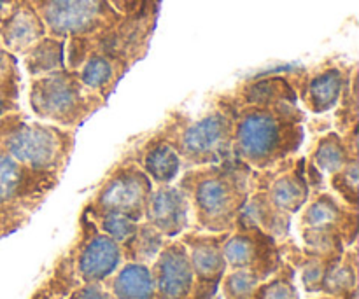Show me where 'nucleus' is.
<instances>
[{
    "mask_svg": "<svg viewBox=\"0 0 359 299\" xmlns=\"http://www.w3.org/2000/svg\"><path fill=\"white\" fill-rule=\"evenodd\" d=\"M18 83H20V74H18L16 58L0 49V97L16 102Z\"/></svg>",
    "mask_w": 359,
    "mask_h": 299,
    "instance_id": "nucleus-21",
    "label": "nucleus"
},
{
    "mask_svg": "<svg viewBox=\"0 0 359 299\" xmlns=\"http://www.w3.org/2000/svg\"><path fill=\"white\" fill-rule=\"evenodd\" d=\"M139 156L132 161H135L156 184H168L181 170L182 163L177 151L158 135L151 137L149 142L140 149Z\"/></svg>",
    "mask_w": 359,
    "mask_h": 299,
    "instance_id": "nucleus-14",
    "label": "nucleus"
},
{
    "mask_svg": "<svg viewBox=\"0 0 359 299\" xmlns=\"http://www.w3.org/2000/svg\"><path fill=\"white\" fill-rule=\"evenodd\" d=\"M189 261H191V268H195V272L198 273L200 282L205 280V286L212 279L223 275V254H221L219 247L212 244V240H205V238L196 240L193 244V256Z\"/></svg>",
    "mask_w": 359,
    "mask_h": 299,
    "instance_id": "nucleus-18",
    "label": "nucleus"
},
{
    "mask_svg": "<svg viewBox=\"0 0 359 299\" xmlns=\"http://www.w3.org/2000/svg\"><path fill=\"white\" fill-rule=\"evenodd\" d=\"M128 240L133 242V247H135L133 258L139 259V261H147V259L151 261L161 249V244H163V237H161L160 231L156 228L149 226V224L142 226L140 230L137 228V231Z\"/></svg>",
    "mask_w": 359,
    "mask_h": 299,
    "instance_id": "nucleus-19",
    "label": "nucleus"
},
{
    "mask_svg": "<svg viewBox=\"0 0 359 299\" xmlns=\"http://www.w3.org/2000/svg\"><path fill=\"white\" fill-rule=\"evenodd\" d=\"M56 182L58 175L32 170L0 147V207L25 196L44 195Z\"/></svg>",
    "mask_w": 359,
    "mask_h": 299,
    "instance_id": "nucleus-8",
    "label": "nucleus"
},
{
    "mask_svg": "<svg viewBox=\"0 0 359 299\" xmlns=\"http://www.w3.org/2000/svg\"><path fill=\"white\" fill-rule=\"evenodd\" d=\"M135 221L123 216H104L102 217V230L116 242H126L137 231Z\"/></svg>",
    "mask_w": 359,
    "mask_h": 299,
    "instance_id": "nucleus-23",
    "label": "nucleus"
},
{
    "mask_svg": "<svg viewBox=\"0 0 359 299\" xmlns=\"http://www.w3.org/2000/svg\"><path fill=\"white\" fill-rule=\"evenodd\" d=\"M32 111L67 128H76L105 105L97 91L84 86L76 70L60 69L32 81Z\"/></svg>",
    "mask_w": 359,
    "mask_h": 299,
    "instance_id": "nucleus-4",
    "label": "nucleus"
},
{
    "mask_svg": "<svg viewBox=\"0 0 359 299\" xmlns=\"http://www.w3.org/2000/svg\"><path fill=\"white\" fill-rule=\"evenodd\" d=\"M346 83L347 74H344L342 69L326 67L314 76L307 77V81H304L302 100L314 114L328 112L337 107V104L340 102Z\"/></svg>",
    "mask_w": 359,
    "mask_h": 299,
    "instance_id": "nucleus-13",
    "label": "nucleus"
},
{
    "mask_svg": "<svg viewBox=\"0 0 359 299\" xmlns=\"http://www.w3.org/2000/svg\"><path fill=\"white\" fill-rule=\"evenodd\" d=\"M0 147L32 170L60 175L74 149V132L14 118Z\"/></svg>",
    "mask_w": 359,
    "mask_h": 299,
    "instance_id": "nucleus-5",
    "label": "nucleus"
},
{
    "mask_svg": "<svg viewBox=\"0 0 359 299\" xmlns=\"http://www.w3.org/2000/svg\"><path fill=\"white\" fill-rule=\"evenodd\" d=\"M153 191L149 175L132 160L119 163L107 175L93 200V209L104 216H123L132 221L142 219L147 200Z\"/></svg>",
    "mask_w": 359,
    "mask_h": 299,
    "instance_id": "nucleus-7",
    "label": "nucleus"
},
{
    "mask_svg": "<svg viewBox=\"0 0 359 299\" xmlns=\"http://www.w3.org/2000/svg\"><path fill=\"white\" fill-rule=\"evenodd\" d=\"M112 7L121 14H133L147 6V0H109Z\"/></svg>",
    "mask_w": 359,
    "mask_h": 299,
    "instance_id": "nucleus-26",
    "label": "nucleus"
},
{
    "mask_svg": "<svg viewBox=\"0 0 359 299\" xmlns=\"http://www.w3.org/2000/svg\"><path fill=\"white\" fill-rule=\"evenodd\" d=\"M332 186L337 193H340L346 202L356 205L358 198V158H353L349 163L339 172L332 174Z\"/></svg>",
    "mask_w": 359,
    "mask_h": 299,
    "instance_id": "nucleus-20",
    "label": "nucleus"
},
{
    "mask_svg": "<svg viewBox=\"0 0 359 299\" xmlns=\"http://www.w3.org/2000/svg\"><path fill=\"white\" fill-rule=\"evenodd\" d=\"M263 299H298L291 282H272L263 293Z\"/></svg>",
    "mask_w": 359,
    "mask_h": 299,
    "instance_id": "nucleus-24",
    "label": "nucleus"
},
{
    "mask_svg": "<svg viewBox=\"0 0 359 299\" xmlns=\"http://www.w3.org/2000/svg\"><path fill=\"white\" fill-rule=\"evenodd\" d=\"M121 263V249L109 235H95L79 254L81 279L86 284L100 282L116 272Z\"/></svg>",
    "mask_w": 359,
    "mask_h": 299,
    "instance_id": "nucleus-12",
    "label": "nucleus"
},
{
    "mask_svg": "<svg viewBox=\"0 0 359 299\" xmlns=\"http://www.w3.org/2000/svg\"><path fill=\"white\" fill-rule=\"evenodd\" d=\"M188 195L175 186L160 184L151 191L146 216L151 226L163 235L174 237L188 226Z\"/></svg>",
    "mask_w": 359,
    "mask_h": 299,
    "instance_id": "nucleus-10",
    "label": "nucleus"
},
{
    "mask_svg": "<svg viewBox=\"0 0 359 299\" xmlns=\"http://www.w3.org/2000/svg\"><path fill=\"white\" fill-rule=\"evenodd\" d=\"M255 172L244 161L230 158L200 170H189L179 188L193 195L196 216L203 226L223 230L245 203Z\"/></svg>",
    "mask_w": 359,
    "mask_h": 299,
    "instance_id": "nucleus-2",
    "label": "nucleus"
},
{
    "mask_svg": "<svg viewBox=\"0 0 359 299\" xmlns=\"http://www.w3.org/2000/svg\"><path fill=\"white\" fill-rule=\"evenodd\" d=\"M233 118V158L251 168H272L300 149L304 114L294 88L286 77L252 79L244 88L221 98Z\"/></svg>",
    "mask_w": 359,
    "mask_h": 299,
    "instance_id": "nucleus-1",
    "label": "nucleus"
},
{
    "mask_svg": "<svg viewBox=\"0 0 359 299\" xmlns=\"http://www.w3.org/2000/svg\"><path fill=\"white\" fill-rule=\"evenodd\" d=\"M49 37L76 39L116 27L123 20L109 0H30Z\"/></svg>",
    "mask_w": 359,
    "mask_h": 299,
    "instance_id": "nucleus-6",
    "label": "nucleus"
},
{
    "mask_svg": "<svg viewBox=\"0 0 359 299\" xmlns=\"http://www.w3.org/2000/svg\"><path fill=\"white\" fill-rule=\"evenodd\" d=\"M193 286V268L182 244H172L161 252L154 266V287L161 299H188Z\"/></svg>",
    "mask_w": 359,
    "mask_h": 299,
    "instance_id": "nucleus-9",
    "label": "nucleus"
},
{
    "mask_svg": "<svg viewBox=\"0 0 359 299\" xmlns=\"http://www.w3.org/2000/svg\"><path fill=\"white\" fill-rule=\"evenodd\" d=\"M70 299H112L109 293H105L98 284H88L72 294Z\"/></svg>",
    "mask_w": 359,
    "mask_h": 299,
    "instance_id": "nucleus-25",
    "label": "nucleus"
},
{
    "mask_svg": "<svg viewBox=\"0 0 359 299\" xmlns=\"http://www.w3.org/2000/svg\"><path fill=\"white\" fill-rule=\"evenodd\" d=\"M112 291L118 299H154V279L147 266L126 265L112 280Z\"/></svg>",
    "mask_w": 359,
    "mask_h": 299,
    "instance_id": "nucleus-16",
    "label": "nucleus"
},
{
    "mask_svg": "<svg viewBox=\"0 0 359 299\" xmlns=\"http://www.w3.org/2000/svg\"><path fill=\"white\" fill-rule=\"evenodd\" d=\"M353 158H358L353 151L347 147L346 140L340 133L332 132L323 137L318 142L316 149L312 151L311 163L316 170L326 172V174H335L340 168L346 167Z\"/></svg>",
    "mask_w": 359,
    "mask_h": 299,
    "instance_id": "nucleus-17",
    "label": "nucleus"
},
{
    "mask_svg": "<svg viewBox=\"0 0 359 299\" xmlns=\"http://www.w3.org/2000/svg\"><path fill=\"white\" fill-rule=\"evenodd\" d=\"M258 284V277L251 272H237L228 277L226 280V294L230 299H249L252 296Z\"/></svg>",
    "mask_w": 359,
    "mask_h": 299,
    "instance_id": "nucleus-22",
    "label": "nucleus"
},
{
    "mask_svg": "<svg viewBox=\"0 0 359 299\" xmlns=\"http://www.w3.org/2000/svg\"><path fill=\"white\" fill-rule=\"evenodd\" d=\"M4 44L14 53H25L32 44L46 37V27L30 0H16L2 21Z\"/></svg>",
    "mask_w": 359,
    "mask_h": 299,
    "instance_id": "nucleus-11",
    "label": "nucleus"
},
{
    "mask_svg": "<svg viewBox=\"0 0 359 299\" xmlns=\"http://www.w3.org/2000/svg\"><path fill=\"white\" fill-rule=\"evenodd\" d=\"M63 49H65V41L55 37H42L41 41L32 44L23 53L25 67H27L28 74L39 77L55 72V70L65 69Z\"/></svg>",
    "mask_w": 359,
    "mask_h": 299,
    "instance_id": "nucleus-15",
    "label": "nucleus"
},
{
    "mask_svg": "<svg viewBox=\"0 0 359 299\" xmlns=\"http://www.w3.org/2000/svg\"><path fill=\"white\" fill-rule=\"evenodd\" d=\"M156 135L177 151L184 168L216 165L233 158V118L221 102L217 111L200 119L174 116Z\"/></svg>",
    "mask_w": 359,
    "mask_h": 299,
    "instance_id": "nucleus-3",
    "label": "nucleus"
}]
</instances>
